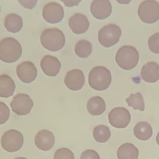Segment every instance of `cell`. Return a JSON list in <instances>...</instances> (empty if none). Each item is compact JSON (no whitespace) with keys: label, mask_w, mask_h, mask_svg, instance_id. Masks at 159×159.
Instances as JSON below:
<instances>
[{"label":"cell","mask_w":159,"mask_h":159,"mask_svg":"<svg viewBox=\"0 0 159 159\" xmlns=\"http://www.w3.org/2000/svg\"><path fill=\"white\" fill-rule=\"evenodd\" d=\"M111 135L110 129L105 125H98L93 129V138L98 143H102L107 142L110 139Z\"/></svg>","instance_id":"23"},{"label":"cell","mask_w":159,"mask_h":159,"mask_svg":"<svg viewBox=\"0 0 159 159\" xmlns=\"http://www.w3.org/2000/svg\"><path fill=\"white\" fill-rule=\"evenodd\" d=\"M42 45L51 51H57L65 45L66 39L63 32L58 28H48L43 31L40 36Z\"/></svg>","instance_id":"2"},{"label":"cell","mask_w":159,"mask_h":159,"mask_svg":"<svg viewBox=\"0 0 159 159\" xmlns=\"http://www.w3.org/2000/svg\"><path fill=\"white\" fill-rule=\"evenodd\" d=\"M1 6H0V11H1Z\"/></svg>","instance_id":"34"},{"label":"cell","mask_w":159,"mask_h":159,"mask_svg":"<svg viewBox=\"0 0 159 159\" xmlns=\"http://www.w3.org/2000/svg\"><path fill=\"white\" fill-rule=\"evenodd\" d=\"M54 159H75L74 154L66 147L60 148L55 152Z\"/></svg>","instance_id":"26"},{"label":"cell","mask_w":159,"mask_h":159,"mask_svg":"<svg viewBox=\"0 0 159 159\" xmlns=\"http://www.w3.org/2000/svg\"><path fill=\"white\" fill-rule=\"evenodd\" d=\"M131 118L129 110L122 107L113 108L108 115L109 123L114 128L119 129L127 128L130 122Z\"/></svg>","instance_id":"9"},{"label":"cell","mask_w":159,"mask_h":159,"mask_svg":"<svg viewBox=\"0 0 159 159\" xmlns=\"http://www.w3.org/2000/svg\"><path fill=\"white\" fill-rule=\"evenodd\" d=\"M10 109L6 104L0 101V125H3L9 119Z\"/></svg>","instance_id":"28"},{"label":"cell","mask_w":159,"mask_h":159,"mask_svg":"<svg viewBox=\"0 0 159 159\" xmlns=\"http://www.w3.org/2000/svg\"><path fill=\"white\" fill-rule=\"evenodd\" d=\"M106 103L104 100L100 96L91 98L88 101L87 109L89 114L93 116L102 115L105 111Z\"/></svg>","instance_id":"20"},{"label":"cell","mask_w":159,"mask_h":159,"mask_svg":"<svg viewBox=\"0 0 159 159\" xmlns=\"http://www.w3.org/2000/svg\"><path fill=\"white\" fill-rule=\"evenodd\" d=\"M156 141H157V143L159 146V132L157 135V138H156Z\"/></svg>","instance_id":"32"},{"label":"cell","mask_w":159,"mask_h":159,"mask_svg":"<svg viewBox=\"0 0 159 159\" xmlns=\"http://www.w3.org/2000/svg\"><path fill=\"white\" fill-rule=\"evenodd\" d=\"M148 44L150 51L155 54H159V32L151 35L148 39Z\"/></svg>","instance_id":"27"},{"label":"cell","mask_w":159,"mask_h":159,"mask_svg":"<svg viewBox=\"0 0 159 159\" xmlns=\"http://www.w3.org/2000/svg\"><path fill=\"white\" fill-rule=\"evenodd\" d=\"M16 72L18 77L23 83H31L37 77V69L34 64L29 61L22 62L19 64Z\"/></svg>","instance_id":"11"},{"label":"cell","mask_w":159,"mask_h":159,"mask_svg":"<svg viewBox=\"0 0 159 159\" xmlns=\"http://www.w3.org/2000/svg\"><path fill=\"white\" fill-rule=\"evenodd\" d=\"M20 3L25 8L29 9H32L36 5L37 1L34 0H24V1H19Z\"/></svg>","instance_id":"30"},{"label":"cell","mask_w":159,"mask_h":159,"mask_svg":"<svg viewBox=\"0 0 159 159\" xmlns=\"http://www.w3.org/2000/svg\"><path fill=\"white\" fill-rule=\"evenodd\" d=\"M118 159H138L139 150L130 143H125L120 146L117 151Z\"/></svg>","instance_id":"21"},{"label":"cell","mask_w":159,"mask_h":159,"mask_svg":"<svg viewBox=\"0 0 159 159\" xmlns=\"http://www.w3.org/2000/svg\"><path fill=\"white\" fill-rule=\"evenodd\" d=\"M40 65L45 74L49 77H55L60 71L61 63L56 57L47 55L43 57Z\"/></svg>","instance_id":"15"},{"label":"cell","mask_w":159,"mask_h":159,"mask_svg":"<svg viewBox=\"0 0 159 159\" xmlns=\"http://www.w3.org/2000/svg\"><path fill=\"white\" fill-rule=\"evenodd\" d=\"M64 10L63 7L57 2H50L44 6L43 16L44 19L52 24L58 23L63 19Z\"/></svg>","instance_id":"10"},{"label":"cell","mask_w":159,"mask_h":159,"mask_svg":"<svg viewBox=\"0 0 159 159\" xmlns=\"http://www.w3.org/2000/svg\"><path fill=\"white\" fill-rule=\"evenodd\" d=\"M67 6H71L74 5H78V4L80 1H62Z\"/></svg>","instance_id":"31"},{"label":"cell","mask_w":159,"mask_h":159,"mask_svg":"<svg viewBox=\"0 0 159 159\" xmlns=\"http://www.w3.org/2000/svg\"><path fill=\"white\" fill-rule=\"evenodd\" d=\"M16 84L13 78L7 74L0 75V97L7 98L14 94Z\"/></svg>","instance_id":"18"},{"label":"cell","mask_w":159,"mask_h":159,"mask_svg":"<svg viewBox=\"0 0 159 159\" xmlns=\"http://www.w3.org/2000/svg\"><path fill=\"white\" fill-rule=\"evenodd\" d=\"M112 11V4L108 0H94L91 4V12L98 19H105L108 17Z\"/></svg>","instance_id":"13"},{"label":"cell","mask_w":159,"mask_h":159,"mask_svg":"<svg viewBox=\"0 0 159 159\" xmlns=\"http://www.w3.org/2000/svg\"><path fill=\"white\" fill-rule=\"evenodd\" d=\"M24 143L23 135L16 130L11 129L4 133L1 138V146L5 151L13 153L19 150Z\"/></svg>","instance_id":"7"},{"label":"cell","mask_w":159,"mask_h":159,"mask_svg":"<svg viewBox=\"0 0 159 159\" xmlns=\"http://www.w3.org/2000/svg\"><path fill=\"white\" fill-rule=\"evenodd\" d=\"M112 81V75L107 68L102 66L93 67L89 75V83L91 87L97 91L107 89Z\"/></svg>","instance_id":"3"},{"label":"cell","mask_w":159,"mask_h":159,"mask_svg":"<svg viewBox=\"0 0 159 159\" xmlns=\"http://www.w3.org/2000/svg\"><path fill=\"white\" fill-rule=\"evenodd\" d=\"M134 133L138 140L147 141L153 135V129L149 123L145 121H141L134 127Z\"/></svg>","instance_id":"22"},{"label":"cell","mask_w":159,"mask_h":159,"mask_svg":"<svg viewBox=\"0 0 159 159\" xmlns=\"http://www.w3.org/2000/svg\"><path fill=\"white\" fill-rule=\"evenodd\" d=\"M15 159H28L26 158L25 157H18V158H16Z\"/></svg>","instance_id":"33"},{"label":"cell","mask_w":159,"mask_h":159,"mask_svg":"<svg viewBox=\"0 0 159 159\" xmlns=\"http://www.w3.org/2000/svg\"><path fill=\"white\" fill-rule=\"evenodd\" d=\"M69 25L74 33L81 34L88 30L90 23L89 19L85 15L77 13L70 17Z\"/></svg>","instance_id":"16"},{"label":"cell","mask_w":159,"mask_h":159,"mask_svg":"<svg viewBox=\"0 0 159 159\" xmlns=\"http://www.w3.org/2000/svg\"><path fill=\"white\" fill-rule=\"evenodd\" d=\"M80 159H100V157L96 151L88 149L81 154Z\"/></svg>","instance_id":"29"},{"label":"cell","mask_w":159,"mask_h":159,"mask_svg":"<svg viewBox=\"0 0 159 159\" xmlns=\"http://www.w3.org/2000/svg\"><path fill=\"white\" fill-rule=\"evenodd\" d=\"M139 60V52L133 46H123L118 49L116 54V62L123 70L134 69L137 65Z\"/></svg>","instance_id":"4"},{"label":"cell","mask_w":159,"mask_h":159,"mask_svg":"<svg viewBox=\"0 0 159 159\" xmlns=\"http://www.w3.org/2000/svg\"><path fill=\"white\" fill-rule=\"evenodd\" d=\"M75 53L78 57L81 58H86L90 56L92 51V45L88 40H80L75 46Z\"/></svg>","instance_id":"24"},{"label":"cell","mask_w":159,"mask_h":159,"mask_svg":"<svg viewBox=\"0 0 159 159\" xmlns=\"http://www.w3.org/2000/svg\"><path fill=\"white\" fill-rule=\"evenodd\" d=\"M22 53V46L14 37H6L0 41V60L8 63L17 61Z\"/></svg>","instance_id":"1"},{"label":"cell","mask_w":159,"mask_h":159,"mask_svg":"<svg viewBox=\"0 0 159 159\" xmlns=\"http://www.w3.org/2000/svg\"><path fill=\"white\" fill-rule=\"evenodd\" d=\"M85 76L81 70L75 69L66 74L64 83L70 90L76 91L83 87L85 83Z\"/></svg>","instance_id":"12"},{"label":"cell","mask_w":159,"mask_h":159,"mask_svg":"<svg viewBox=\"0 0 159 159\" xmlns=\"http://www.w3.org/2000/svg\"><path fill=\"white\" fill-rule=\"evenodd\" d=\"M142 79L149 83L157 82L159 79V65L155 62L147 63L142 67L141 72Z\"/></svg>","instance_id":"17"},{"label":"cell","mask_w":159,"mask_h":159,"mask_svg":"<svg viewBox=\"0 0 159 159\" xmlns=\"http://www.w3.org/2000/svg\"><path fill=\"white\" fill-rule=\"evenodd\" d=\"M4 25L8 31L16 33L20 31L23 25V19L20 15L16 13H10L6 16Z\"/></svg>","instance_id":"19"},{"label":"cell","mask_w":159,"mask_h":159,"mask_svg":"<svg viewBox=\"0 0 159 159\" xmlns=\"http://www.w3.org/2000/svg\"><path fill=\"white\" fill-rule=\"evenodd\" d=\"M33 106V101L26 93L17 94L10 103V106L13 112L20 116L30 114Z\"/></svg>","instance_id":"8"},{"label":"cell","mask_w":159,"mask_h":159,"mask_svg":"<svg viewBox=\"0 0 159 159\" xmlns=\"http://www.w3.org/2000/svg\"><path fill=\"white\" fill-rule=\"evenodd\" d=\"M34 143L37 148L43 151L52 149L55 143V138L53 133L47 129L40 130L34 138Z\"/></svg>","instance_id":"14"},{"label":"cell","mask_w":159,"mask_h":159,"mask_svg":"<svg viewBox=\"0 0 159 159\" xmlns=\"http://www.w3.org/2000/svg\"><path fill=\"white\" fill-rule=\"evenodd\" d=\"M126 101L129 106L133 107L134 110L144 111L145 104L143 97L140 92L131 94L129 98L126 99Z\"/></svg>","instance_id":"25"},{"label":"cell","mask_w":159,"mask_h":159,"mask_svg":"<svg viewBox=\"0 0 159 159\" xmlns=\"http://www.w3.org/2000/svg\"><path fill=\"white\" fill-rule=\"evenodd\" d=\"M138 15L145 23H155L159 20V3L155 0L143 1L138 7Z\"/></svg>","instance_id":"6"},{"label":"cell","mask_w":159,"mask_h":159,"mask_svg":"<svg viewBox=\"0 0 159 159\" xmlns=\"http://www.w3.org/2000/svg\"><path fill=\"white\" fill-rule=\"evenodd\" d=\"M121 29L116 24L110 23L103 26L98 32L99 43L104 47H110L117 44L121 35Z\"/></svg>","instance_id":"5"}]
</instances>
